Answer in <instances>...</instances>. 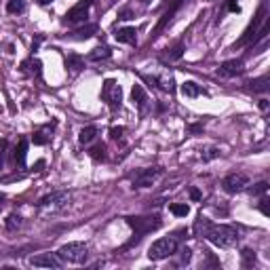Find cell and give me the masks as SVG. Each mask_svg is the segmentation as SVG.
<instances>
[{"label":"cell","mask_w":270,"mask_h":270,"mask_svg":"<svg viewBox=\"0 0 270 270\" xmlns=\"http://www.w3.org/2000/svg\"><path fill=\"white\" fill-rule=\"evenodd\" d=\"M203 236L211 245H216L220 249H228L238 243V232L228 224H209Z\"/></svg>","instance_id":"6da1fadb"},{"label":"cell","mask_w":270,"mask_h":270,"mask_svg":"<svg viewBox=\"0 0 270 270\" xmlns=\"http://www.w3.org/2000/svg\"><path fill=\"white\" fill-rule=\"evenodd\" d=\"M175 251H177V236H163L150 245L148 258L154 262H161V260H167V258H171V255H175Z\"/></svg>","instance_id":"7a4b0ae2"},{"label":"cell","mask_w":270,"mask_h":270,"mask_svg":"<svg viewBox=\"0 0 270 270\" xmlns=\"http://www.w3.org/2000/svg\"><path fill=\"white\" fill-rule=\"evenodd\" d=\"M57 255L64 262H72V264H82L89 258V247L84 243H68L64 247H59Z\"/></svg>","instance_id":"3957f363"},{"label":"cell","mask_w":270,"mask_h":270,"mask_svg":"<svg viewBox=\"0 0 270 270\" xmlns=\"http://www.w3.org/2000/svg\"><path fill=\"white\" fill-rule=\"evenodd\" d=\"M102 97H104V102H106V104H108L112 110L121 108V104H123V89H121V84H118L116 80L108 78V80L104 82Z\"/></svg>","instance_id":"277c9868"},{"label":"cell","mask_w":270,"mask_h":270,"mask_svg":"<svg viewBox=\"0 0 270 270\" xmlns=\"http://www.w3.org/2000/svg\"><path fill=\"white\" fill-rule=\"evenodd\" d=\"M264 23H266V7L262 5L260 7V11H258V15H255V19L249 23V27H247V30H245V34H243V38H241L238 40V47L241 45H247V42H255V40H258V36H260V27H264Z\"/></svg>","instance_id":"5b68a950"},{"label":"cell","mask_w":270,"mask_h":270,"mask_svg":"<svg viewBox=\"0 0 270 270\" xmlns=\"http://www.w3.org/2000/svg\"><path fill=\"white\" fill-rule=\"evenodd\" d=\"M127 222H129L131 228H135L137 238H141L144 234L156 230L161 226V220L159 218H127Z\"/></svg>","instance_id":"8992f818"},{"label":"cell","mask_w":270,"mask_h":270,"mask_svg":"<svg viewBox=\"0 0 270 270\" xmlns=\"http://www.w3.org/2000/svg\"><path fill=\"white\" fill-rule=\"evenodd\" d=\"M249 186V177L245 173H230L222 179V188L228 194H236L241 190H245Z\"/></svg>","instance_id":"52a82bcc"},{"label":"cell","mask_w":270,"mask_h":270,"mask_svg":"<svg viewBox=\"0 0 270 270\" xmlns=\"http://www.w3.org/2000/svg\"><path fill=\"white\" fill-rule=\"evenodd\" d=\"M95 0H78V3L66 13V23H78L89 15V9L93 7Z\"/></svg>","instance_id":"ba28073f"},{"label":"cell","mask_w":270,"mask_h":270,"mask_svg":"<svg viewBox=\"0 0 270 270\" xmlns=\"http://www.w3.org/2000/svg\"><path fill=\"white\" fill-rule=\"evenodd\" d=\"M68 192H64V190H55V192H49V194H45L38 201V207H42V209H55V207H64L66 203H68Z\"/></svg>","instance_id":"9c48e42d"},{"label":"cell","mask_w":270,"mask_h":270,"mask_svg":"<svg viewBox=\"0 0 270 270\" xmlns=\"http://www.w3.org/2000/svg\"><path fill=\"white\" fill-rule=\"evenodd\" d=\"M64 260L57 253H38L34 258H30V266L36 268H62Z\"/></svg>","instance_id":"30bf717a"},{"label":"cell","mask_w":270,"mask_h":270,"mask_svg":"<svg viewBox=\"0 0 270 270\" xmlns=\"http://www.w3.org/2000/svg\"><path fill=\"white\" fill-rule=\"evenodd\" d=\"M159 175H161V169H156V167L141 169V171L133 177V188H148L159 179Z\"/></svg>","instance_id":"8fae6325"},{"label":"cell","mask_w":270,"mask_h":270,"mask_svg":"<svg viewBox=\"0 0 270 270\" xmlns=\"http://www.w3.org/2000/svg\"><path fill=\"white\" fill-rule=\"evenodd\" d=\"M131 97H133V104L137 106V110L141 112V114H146L148 108H150V97L146 95V91H144V87H141V84H133Z\"/></svg>","instance_id":"7c38bea8"},{"label":"cell","mask_w":270,"mask_h":270,"mask_svg":"<svg viewBox=\"0 0 270 270\" xmlns=\"http://www.w3.org/2000/svg\"><path fill=\"white\" fill-rule=\"evenodd\" d=\"M243 72H245L243 59H228V62H224L218 70V74H222V76H238Z\"/></svg>","instance_id":"4fadbf2b"},{"label":"cell","mask_w":270,"mask_h":270,"mask_svg":"<svg viewBox=\"0 0 270 270\" xmlns=\"http://www.w3.org/2000/svg\"><path fill=\"white\" fill-rule=\"evenodd\" d=\"M53 127H55V123H51V125H45V127H40L38 131H34V135H32V141H34L36 146H45L47 141L51 139Z\"/></svg>","instance_id":"5bb4252c"},{"label":"cell","mask_w":270,"mask_h":270,"mask_svg":"<svg viewBox=\"0 0 270 270\" xmlns=\"http://www.w3.org/2000/svg\"><path fill=\"white\" fill-rule=\"evenodd\" d=\"M114 38L118 42H125V45H135L137 42V30L135 27H121V30H116Z\"/></svg>","instance_id":"9a60e30c"},{"label":"cell","mask_w":270,"mask_h":270,"mask_svg":"<svg viewBox=\"0 0 270 270\" xmlns=\"http://www.w3.org/2000/svg\"><path fill=\"white\" fill-rule=\"evenodd\" d=\"M182 95H186V97H201V95H207V91L201 87V84H196L192 80H186L182 84Z\"/></svg>","instance_id":"2e32d148"},{"label":"cell","mask_w":270,"mask_h":270,"mask_svg":"<svg viewBox=\"0 0 270 270\" xmlns=\"http://www.w3.org/2000/svg\"><path fill=\"white\" fill-rule=\"evenodd\" d=\"M95 137H97V127L95 125L84 127V129H80V133H78V141H80L82 146H89Z\"/></svg>","instance_id":"e0dca14e"},{"label":"cell","mask_w":270,"mask_h":270,"mask_svg":"<svg viewBox=\"0 0 270 270\" xmlns=\"http://www.w3.org/2000/svg\"><path fill=\"white\" fill-rule=\"evenodd\" d=\"M110 55H112V51H110L108 47H95V49L87 55V59H89V62H106V59H110Z\"/></svg>","instance_id":"ac0fdd59"},{"label":"cell","mask_w":270,"mask_h":270,"mask_svg":"<svg viewBox=\"0 0 270 270\" xmlns=\"http://www.w3.org/2000/svg\"><path fill=\"white\" fill-rule=\"evenodd\" d=\"M21 226H23V218L17 216V213H11V216L5 220V230L7 232H17Z\"/></svg>","instance_id":"d6986e66"},{"label":"cell","mask_w":270,"mask_h":270,"mask_svg":"<svg viewBox=\"0 0 270 270\" xmlns=\"http://www.w3.org/2000/svg\"><path fill=\"white\" fill-rule=\"evenodd\" d=\"M25 154H27V139H19V144L15 148V163L19 167L25 165Z\"/></svg>","instance_id":"ffe728a7"},{"label":"cell","mask_w":270,"mask_h":270,"mask_svg":"<svg viewBox=\"0 0 270 270\" xmlns=\"http://www.w3.org/2000/svg\"><path fill=\"white\" fill-rule=\"evenodd\" d=\"M154 84H159V87L163 89V91H169V93H171L173 91V78L171 76H154V78H150Z\"/></svg>","instance_id":"44dd1931"},{"label":"cell","mask_w":270,"mask_h":270,"mask_svg":"<svg viewBox=\"0 0 270 270\" xmlns=\"http://www.w3.org/2000/svg\"><path fill=\"white\" fill-rule=\"evenodd\" d=\"M95 32H97V25H84V27H80V30H76L72 34V38L74 40H84V38H91Z\"/></svg>","instance_id":"7402d4cb"},{"label":"cell","mask_w":270,"mask_h":270,"mask_svg":"<svg viewBox=\"0 0 270 270\" xmlns=\"http://www.w3.org/2000/svg\"><path fill=\"white\" fill-rule=\"evenodd\" d=\"M270 78L268 76H262V78H255V80H251V89L255 91V93H266L268 91V87H270Z\"/></svg>","instance_id":"603a6c76"},{"label":"cell","mask_w":270,"mask_h":270,"mask_svg":"<svg viewBox=\"0 0 270 270\" xmlns=\"http://www.w3.org/2000/svg\"><path fill=\"white\" fill-rule=\"evenodd\" d=\"M182 53H184V45H177V47H173L169 53L163 55V62H175V59L182 57Z\"/></svg>","instance_id":"cb8c5ba5"},{"label":"cell","mask_w":270,"mask_h":270,"mask_svg":"<svg viewBox=\"0 0 270 270\" xmlns=\"http://www.w3.org/2000/svg\"><path fill=\"white\" fill-rule=\"evenodd\" d=\"M171 213L177 216V218H186L190 213V207L186 203H175V205H171Z\"/></svg>","instance_id":"d4e9b609"},{"label":"cell","mask_w":270,"mask_h":270,"mask_svg":"<svg viewBox=\"0 0 270 270\" xmlns=\"http://www.w3.org/2000/svg\"><path fill=\"white\" fill-rule=\"evenodd\" d=\"M91 159H95V161H104L106 159V146L102 144V146H95V148H91Z\"/></svg>","instance_id":"484cf974"},{"label":"cell","mask_w":270,"mask_h":270,"mask_svg":"<svg viewBox=\"0 0 270 270\" xmlns=\"http://www.w3.org/2000/svg\"><path fill=\"white\" fill-rule=\"evenodd\" d=\"M7 9H9V13H21L23 11V0H9Z\"/></svg>","instance_id":"4316f807"},{"label":"cell","mask_w":270,"mask_h":270,"mask_svg":"<svg viewBox=\"0 0 270 270\" xmlns=\"http://www.w3.org/2000/svg\"><path fill=\"white\" fill-rule=\"evenodd\" d=\"M201 156H203V161H213V159H218V156H220V150L211 146V148H205V152Z\"/></svg>","instance_id":"83f0119b"},{"label":"cell","mask_w":270,"mask_h":270,"mask_svg":"<svg viewBox=\"0 0 270 270\" xmlns=\"http://www.w3.org/2000/svg\"><path fill=\"white\" fill-rule=\"evenodd\" d=\"M266 192H268V182H260V184H255V186L251 188V194H255V196L266 194Z\"/></svg>","instance_id":"f1b7e54d"},{"label":"cell","mask_w":270,"mask_h":270,"mask_svg":"<svg viewBox=\"0 0 270 270\" xmlns=\"http://www.w3.org/2000/svg\"><path fill=\"white\" fill-rule=\"evenodd\" d=\"M253 262H255L253 251H251V249H245V251H243V266H251Z\"/></svg>","instance_id":"f546056e"},{"label":"cell","mask_w":270,"mask_h":270,"mask_svg":"<svg viewBox=\"0 0 270 270\" xmlns=\"http://www.w3.org/2000/svg\"><path fill=\"white\" fill-rule=\"evenodd\" d=\"M177 253H179V264H188V262H190V253H192V251H190L188 247H184V249H179Z\"/></svg>","instance_id":"4dcf8cb0"},{"label":"cell","mask_w":270,"mask_h":270,"mask_svg":"<svg viewBox=\"0 0 270 270\" xmlns=\"http://www.w3.org/2000/svg\"><path fill=\"white\" fill-rule=\"evenodd\" d=\"M123 133H125V127H112V129H110V137L112 139H121Z\"/></svg>","instance_id":"1f68e13d"},{"label":"cell","mask_w":270,"mask_h":270,"mask_svg":"<svg viewBox=\"0 0 270 270\" xmlns=\"http://www.w3.org/2000/svg\"><path fill=\"white\" fill-rule=\"evenodd\" d=\"M5 152H7V139L0 141V169H3V163H5Z\"/></svg>","instance_id":"d6a6232c"},{"label":"cell","mask_w":270,"mask_h":270,"mask_svg":"<svg viewBox=\"0 0 270 270\" xmlns=\"http://www.w3.org/2000/svg\"><path fill=\"white\" fill-rule=\"evenodd\" d=\"M133 17V13H131V9H123L121 13H118V19H123V21H127V19H131Z\"/></svg>","instance_id":"836d02e7"},{"label":"cell","mask_w":270,"mask_h":270,"mask_svg":"<svg viewBox=\"0 0 270 270\" xmlns=\"http://www.w3.org/2000/svg\"><path fill=\"white\" fill-rule=\"evenodd\" d=\"M68 64L72 66V70H80V59L78 57H68Z\"/></svg>","instance_id":"e575fe53"},{"label":"cell","mask_w":270,"mask_h":270,"mask_svg":"<svg viewBox=\"0 0 270 270\" xmlns=\"http://www.w3.org/2000/svg\"><path fill=\"white\" fill-rule=\"evenodd\" d=\"M228 11H232V13H238V11H241V7H238L236 0H228Z\"/></svg>","instance_id":"d590c367"},{"label":"cell","mask_w":270,"mask_h":270,"mask_svg":"<svg viewBox=\"0 0 270 270\" xmlns=\"http://www.w3.org/2000/svg\"><path fill=\"white\" fill-rule=\"evenodd\" d=\"M260 211L264 213V216H268V198H262L260 201Z\"/></svg>","instance_id":"8d00e7d4"},{"label":"cell","mask_w":270,"mask_h":270,"mask_svg":"<svg viewBox=\"0 0 270 270\" xmlns=\"http://www.w3.org/2000/svg\"><path fill=\"white\" fill-rule=\"evenodd\" d=\"M260 108H262L264 112L268 110V99H260Z\"/></svg>","instance_id":"74e56055"},{"label":"cell","mask_w":270,"mask_h":270,"mask_svg":"<svg viewBox=\"0 0 270 270\" xmlns=\"http://www.w3.org/2000/svg\"><path fill=\"white\" fill-rule=\"evenodd\" d=\"M190 196L194 198V201H198V198H201V192H198V190H192V192H190Z\"/></svg>","instance_id":"f35d334b"},{"label":"cell","mask_w":270,"mask_h":270,"mask_svg":"<svg viewBox=\"0 0 270 270\" xmlns=\"http://www.w3.org/2000/svg\"><path fill=\"white\" fill-rule=\"evenodd\" d=\"M5 201H7V196H5L3 192H0V207H3V205H5Z\"/></svg>","instance_id":"ab89813d"},{"label":"cell","mask_w":270,"mask_h":270,"mask_svg":"<svg viewBox=\"0 0 270 270\" xmlns=\"http://www.w3.org/2000/svg\"><path fill=\"white\" fill-rule=\"evenodd\" d=\"M38 3H40V5H49V3H51V0H38Z\"/></svg>","instance_id":"60d3db41"},{"label":"cell","mask_w":270,"mask_h":270,"mask_svg":"<svg viewBox=\"0 0 270 270\" xmlns=\"http://www.w3.org/2000/svg\"><path fill=\"white\" fill-rule=\"evenodd\" d=\"M110 3H114V0H108V5H110Z\"/></svg>","instance_id":"b9f144b4"}]
</instances>
